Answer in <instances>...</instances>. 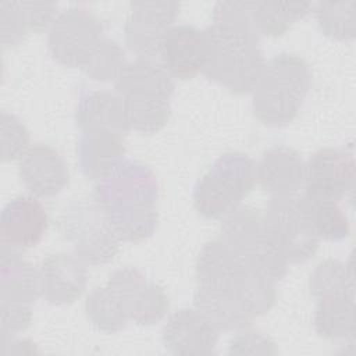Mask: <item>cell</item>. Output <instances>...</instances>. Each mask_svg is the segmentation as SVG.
Here are the masks:
<instances>
[{
    "mask_svg": "<svg viewBox=\"0 0 356 356\" xmlns=\"http://www.w3.org/2000/svg\"><path fill=\"white\" fill-rule=\"evenodd\" d=\"M0 28L4 46L17 44L29 32L18 1H0Z\"/></svg>",
    "mask_w": 356,
    "mask_h": 356,
    "instance_id": "cell-31",
    "label": "cell"
},
{
    "mask_svg": "<svg viewBox=\"0 0 356 356\" xmlns=\"http://www.w3.org/2000/svg\"><path fill=\"white\" fill-rule=\"evenodd\" d=\"M179 4L175 1H136L131 3L125 21V40L139 57L159 56L161 40L172 26Z\"/></svg>",
    "mask_w": 356,
    "mask_h": 356,
    "instance_id": "cell-13",
    "label": "cell"
},
{
    "mask_svg": "<svg viewBox=\"0 0 356 356\" xmlns=\"http://www.w3.org/2000/svg\"><path fill=\"white\" fill-rule=\"evenodd\" d=\"M85 312L92 324L106 332L122 330L129 320L118 298L107 285L89 293L85 302Z\"/></svg>",
    "mask_w": 356,
    "mask_h": 356,
    "instance_id": "cell-26",
    "label": "cell"
},
{
    "mask_svg": "<svg viewBox=\"0 0 356 356\" xmlns=\"http://www.w3.org/2000/svg\"><path fill=\"white\" fill-rule=\"evenodd\" d=\"M307 216L317 238L341 241L349 234V221L337 202L314 200L303 193Z\"/></svg>",
    "mask_w": 356,
    "mask_h": 356,
    "instance_id": "cell-27",
    "label": "cell"
},
{
    "mask_svg": "<svg viewBox=\"0 0 356 356\" xmlns=\"http://www.w3.org/2000/svg\"><path fill=\"white\" fill-rule=\"evenodd\" d=\"M40 296L51 305L72 303L86 285L83 261L67 253L49 254L39 267Z\"/></svg>",
    "mask_w": 356,
    "mask_h": 356,
    "instance_id": "cell-19",
    "label": "cell"
},
{
    "mask_svg": "<svg viewBox=\"0 0 356 356\" xmlns=\"http://www.w3.org/2000/svg\"><path fill=\"white\" fill-rule=\"evenodd\" d=\"M75 120L82 131L104 129L124 135L131 129L122 97L106 90L85 93L76 106Z\"/></svg>",
    "mask_w": 356,
    "mask_h": 356,
    "instance_id": "cell-23",
    "label": "cell"
},
{
    "mask_svg": "<svg viewBox=\"0 0 356 356\" xmlns=\"http://www.w3.org/2000/svg\"><path fill=\"white\" fill-rule=\"evenodd\" d=\"M316 299L314 328L327 339H352L355 334V282L328 277L310 285Z\"/></svg>",
    "mask_w": 356,
    "mask_h": 356,
    "instance_id": "cell-10",
    "label": "cell"
},
{
    "mask_svg": "<svg viewBox=\"0 0 356 356\" xmlns=\"http://www.w3.org/2000/svg\"><path fill=\"white\" fill-rule=\"evenodd\" d=\"M199 286L221 292L236 300L253 318L275 302L274 281L249 266L221 238L203 246L196 261Z\"/></svg>",
    "mask_w": 356,
    "mask_h": 356,
    "instance_id": "cell-2",
    "label": "cell"
},
{
    "mask_svg": "<svg viewBox=\"0 0 356 356\" xmlns=\"http://www.w3.org/2000/svg\"><path fill=\"white\" fill-rule=\"evenodd\" d=\"M0 289L1 303L31 305L40 296L39 270L4 243L0 252Z\"/></svg>",
    "mask_w": 356,
    "mask_h": 356,
    "instance_id": "cell-22",
    "label": "cell"
},
{
    "mask_svg": "<svg viewBox=\"0 0 356 356\" xmlns=\"http://www.w3.org/2000/svg\"><path fill=\"white\" fill-rule=\"evenodd\" d=\"M122 136L104 129L83 131L76 146L82 172L92 179L108 175L124 160L125 146Z\"/></svg>",
    "mask_w": 356,
    "mask_h": 356,
    "instance_id": "cell-21",
    "label": "cell"
},
{
    "mask_svg": "<svg viewBox=\"0 0 356 356\" xmlns=\"http://www.w3.org/2000/svg\"><path fill=\"white\" fill-rule=\"evenodd\" d=\"M1 332L3 335L24 331L32 320L31 305L1 303Z\"/></svg>",
    "mask_w": 356,
    "mask_h": 356,
    "instance_id": "cell-33",
    "label": "cell"
},
{
    "mask_svg": "<svg viewBox=\"0 0 356 356\" xmlns=\"http://www.w3.org/2000/svg\"><path fill=\"white\" fill-rule=\"evenodd\" d=\"M115 89L128 106L168 104L174 92L171 74L153 58L127 63L115 79Z\"/></svg>",
    "mask_w": 356,
    "mask_h": 356,
    "instance_id": "cell-14",
    "label": "cell"
},
{
    "mask_svg": "<svg viewBox=\"0 0 356 356\" xmlns=\"http://www.w3.org/2000/svg\"><path fill=\"white\" fill-rule=\"evenodd\" d=\"M157 196L154 174L147 165L132 160H122L108 175L97 179L93 192L120 241L134 242L156 231Z\"/></svg>",
    "mask_w": 356,
    "mask_h": 356,
    "instance_id": "cell-1",
    "label": "cell"
},
{
    "mask_svg": "<svg viewBox=\"0 0 356 356\" xmlns=\"http://www.w3.org/2000/svg\"><path fill=\"white\" fill-rule=\"evenodd\" d=\"M312 4L305 1H256L252 3L250 14L259 36H278L295 21L307 14Z\"/></svg>",
    "mask_w": 356,
    "mask_h": 356,
    "instance_id": "cell-25",
    "label": "cell"
},
{
    "mask_svg": "<svg viewBox=\"0 0 356 356\" xmlns=\"http://www.w3.org/2000/svg\"><path fill=\"white\" fill-rule=\"evenodd\" d=\"M245 261L273 281L286 273V259L275 243L264 213L253 207H238L224 218L221 236Z\"/></svg>",
    "mask_w": 356,
    "mask_h": 356,
    "instance_id": "cell-7",
    "label": "cell"
},
{
    "mask_svg": "<svg viewBox=\"0 0 356 356\" xmlns=\"http://www.w3.org/2000/svg\"><path fill=\"white\" fill-rule=\"evenodd\" d=\"M60 231L76 257L88 264L108 263L118 252L120 238L93 197L72 199L61 211Z\"/></svg>",
    "mask_w": 356,
    "mask_h": 356,
    "instance_id": "cell-6",
    "label": "cell"
},
{
    "mask_svg": "<svg viewBox=\"0 0 356 356\" xmlns=\"http://www.w3.org/2000/svg\"><path fill=\"white\" fill-rule=\"evenodd\" d=\"M29 134L18 117L1 111V159L10 161L28 150Z\"/></svg>",
    "mask_w": 356,
    "mask_h": 356,
    "instance_id": "cell-30",
    "label": "cell"
},
{
    "mask_svg": "<svg viewBox=\"0 0 356 356\" xmlns=\"http://www.w3.org/2000/svg\"><path fill=\"white\" fill-rule=\"evenodd\" d=\"M355 159L345 149L325 147L305 163V195L314 200L337 202L353 189Z\"/></svg>",
    "mask_w": 356,
    "mask_h": 356,
    "instance_id": "cell-11",
    "label": "cell"
},
{
    "mask_svg": "<svg viewBox=\"0 0 356 356\" xmlns=\"http://www.w3.org/2000/svg\"><path fill=\"white\" fill-rule=\"evenodd\" d=\"M193 300L196 309H199L217 330L239 331L250 324L252 317L245 309L236 300L221 292L197 285Z\"/></svg>",
    "mask_w": 356,
    "mask_h": 356,
    "instance_id": "cell-24",
    "label": "cell"
},
{
    "mask_svg": "<svg viewBox=\"0 0 356 356\" xmlns=\"http://www.w3.org/2000/svg\"><path fill=\"white\" fill-rule=\"evenodd\" d=\"M310 85L312 72L303 58L289 53L273 57L264 64L252 90L256 118L270 127L289 124L298 115Z\"/></svg>",
    "mask_w": 356,
    "mask_h": 356,
    "instance_id": "cell-3",
    "label": "cell"
},
{
    "mask_svg": "<svg viewBox=\"0 0 356 356\" xmlns=\"http://www.w3.org/2000/svg\"><path fill=\"white\" fill-rule=\"evenodd\" d=\"M210 38L206 29L192 25H172L164 35L159 56L161 64L171 74L188 79L203 72L210 58Z\"/></svg>",
    "mask_w": 356,
    "mask_h": 356,
    "instance_id": "cell-15",
    "label": "cell"
},
{
    "mask_svg": "<svg viewBox=\"0 0 356 356\" xmlns=\"http://www.w3.org/2000/svg\"><path fill=\"white\" fill-rule=\"evenodd\" d=\"M106 285L115 293L128 318L136 324H154L168 310V298L163 288L147 281L134 267L117 270Z\"/></svg>",
    "mask_w": 356,
    "mask_h": 356,
    "instance_id": "cell-12",
    "label": "cell"
},
{
    "mask_svg": "<svg viewBox=\"0 0 356 356\" xmlns=\"http://www.w3.org/2000/svg\"><path fill=\"white\" fill-rule=\"evenodd\" d=\"M264 217L288 263H303L316 253L318 238L312 228L303 195L273 196Z\"/></svg>",
    "mask_w": 356,
    "mask_h": 356,
    "instance_id": "cell-8",
    "label": "cell"
},
{
    "mask_svg": "<svg viewBox=\"0 0 356 356\" xmlns=\"http://www.w3.org/2000/svg\"><path fill=\"white\" fill-rule=\"evenodd\" d=\"M49 218L43 204L31 196L8 200L0 216L1 243L13 249L35 246L47 229Z\"/></svg>",
    "mask_w": 356,
    "mask_h": 356,
    "instance_id": "cell-17",
    "label": "cell"
},
{
    "mask_svg": "<svg viewBox=\"0 0 356 356\" xmlns=\"http://www.w3.org/2000/svg\"><path fill=\"white\" fill-rule=\"evenodd\" d=\"M355 1L318 3L316 18L321 31L335 39H352L355 36Z\"/></svg>",
    "mask_w": 356,
    "mask_h": 356,
    "instance_id": "cell-28",
    "label": "cell"
},
{
    "mask_svg": "<svg viewBox=\"0 0 356 356\" xmlns=\"http://www.w3.org/2000/svg\"><path fill=\"white\" fill-rule=\"evenodd\" d=\"M206 31L211 50L203 74L232 93L252 92L266 64L257 46L259 38L216 25Z\"/></svg>",
    "mask_w": 356,
    "mask_h": 356,
    "instance_id": "cell-4",
    "label": "cell"
},
{
    "mask_svg": "<svg viewBox=\"0 0 356 356\" xmlns=\"http://www.w3.org/2000/svg\"><path fill=\"white\" fill-rule=\"evenodd\" d=\"M239 331L241 332L231 339L229 353H275L274 342L268 337L246 328Z\"/></svg>",
    "mask_w": 356,
    "mask_h": 356,
    "instance_id": "cell-32",
    "label": "cell"
},
{
    "mask_svg": "<svg viewBox=\"0 0 356 356\" xmlns=\"http://www.w3.org/2000/svg\"><path fill=\"white\" fill-rule=\"evenodd\" d=\"M305 179L300 154L284 145L270 147L256 164V181L273 196L295 195Z\"/></svg>",
    "mask_w": 356,
    "mask_h": 356,
    "instance_id": "cell-20",
    "label": "cell"
},
{
    "mask_svg": "<svg viewBox=\"0 0 356 356\" xmlns=\"http://www.w3.org/2000/svg\"><path fill=\"white\" fill-rule=\"evenodd\" d=\"M19 159V177L33 195L50 197L67 186V163L54 147L38 143L28 147Z\"/></svg>",
    "mask_w": 356,
    "mask_h": 356,
    "instance_id": "cell-18",
    "label": "cell"
},
{
    "mask_svg": "<svg viewBox=\"0 0 356 356\" xmlns=\"http://www.w3.org/2000/svg\"><path fill=\"white\" fill-rule=\"evenodd\" d=\"M125 64V53L121 46L115 40L103 36L95 53L82 70L92 79L115 81Z\"/></svg>",
    "mask_w": 356,
    "mask_h": 356,
    "instance_id": "cell-29",
    "label": "cell"
},
{
    "mask_svg": "<svg viewBox=\"0 0 356 356\" xmlns=\"http://www.w3.org/2000/svg\"><path fill=\"white\" fill-rule=\"evenodd\" d=\"M256 182L254 161L241 152L220 156L197 181L195 209L207 218H225L235 211Z\"/></svg>",
    "mask_w": 356,
    "mask_h": 356,
    "instance_id": "cell-5",
    "label": "cell"
},
{
    "mask_svg": "<svg viewBox=\"0 0 356 356\" xmlns=\"http://www.w3.org/2000/svg\"><path fill=\"white\" fill-rule=\"evenodd\" d=\"M163 343L175 355L214 353L218 330L199 309L172 313L163 327Z\"/></svg>",
    "mask_w": 356,
    "mask_h": 356,
    "instance_id": "cell-16",
    "label": "cell"
},
{
    "mask_svg": "<svg viewBox=\"0 0 356 356\" xmlns=\"http://www.w3.org/2000/svg\"><path fill=\"white\" fill-rule=\"evenodd\" d=\"M102 39V24L92 13L83 7H70L51 22L47 46L61 64L83 68Z\"/></svg>",
    "mask_w": 356,
    "mask_h": 356,
    "instance_id": "cell-9",
    "label": "cell"
}]
</instances>
